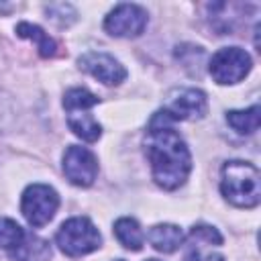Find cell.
<instances>
[{
	"label": "cell",
	"mask_w": 261,
	"mask_h": 261,
	"mask_svg": "<svg viewBox=\"0 0 261 261\" xmlns=\"http://www.w3.org/2000/svg\"><path fill=\"white\" fill-rule=\"evenodd\" d=\"M171 122L173 120H169L161 110L155 112L145 137V153L151 163L153 179L163 190L179 188L192 171L190 149Z\"/></svg>",
	"instance_id": "6da1fadb"
},
{
	"label": "cell",
	"mask_w": 261,
	"mask_h": 261,
	"mask_svg": "<svg viewBox=\"0 0 261 261\" xmlns=\"http://www.w3.org/2000/svg\"><path fill=\"white\" fill-rule=\"evenodd\" d=\"M222 196L237 208H255L261 200L259 169L249 161H228L222 165Z\"/></svg>",
	"instance_id": "7a4b0ae2"
},
{
	"label": "cell",
	"mask_w": 261,
	"mask_h": 261,
	"mask_svg": "<svg viewBox=\"0 0 261 261\" xmlns=\"http://www.w3.org/2000/svg\"><path fill=\"white\" fill-rule=\"evenodd\" d=\"M55 241H57L59 249L69 257L88 255L102 245V237H100L98 228L86 216H75V218L65 220L59 226Z\"/></svg>",
	"instance_id": "3957f363"
},
{
	"label": "cell",
	"mask_w": 261,
	"mask_h": 261,
	"mask_svg": "<svg viewBox=\"0 0 261 261\" xmlns=\"http://www.w3.org/2000/svg\"><path fill=\"white\" fill-rule=\"evenodd\" d=\"M59 208L57 192L47 184H33L22 192L20 210L31 226H45Z\"/></svg>",
	"instance_id": "277c9868"
},
{
	"label": "cell",
	"mask_w": 261,
	"mask_h": 261,
	"mask_svg": "<svg viewBox=\"0 0 261 261\" xmlns=\"http://www.w3.org/2000/svg\"><path fill=\"white\" fill-rule=\"evenodd\" d=\"M251 65H253L251 55L245 49L222 47L212 55L208 69L216 84L228 86V84H237L243 77H247V73L251 71Z\"/></svg>",
	"instance_id": "5b68a950"
},
{
	"label": "cell",
	"mask_w": 261,
	"mask_h": 261,
	"mask_svg": "<svg viewBox=\"0 0 261 261\" xmlns=\"http://www.w3.org/2000/svg\"><path fill=\"white\" fill-rule=\"evenodd\" d=\"M206 110H208V100L202 90L179 88L167 94L161 112L169 120H196L202 118Z\"/></svg>",
	"instance_id": "8992f818"
},
{
	"label": "cell",
	"mask_w": 261,
	"mask_h": 261,
	"mask_svg": "<svg viewBox=\"0 0 261 261\" xmlns=\"http://www.w3.org/2000/svg\"><path fill=\"white\" fill-rule=\"evenodd\" d=\"M147 27V10L139 4H118L114 6L106 20L104 29L112 37H139Z\"/></svg>",
	"instance_id": "52a82bcc"
},
{
	"label": "cell",
	"mask_w": 261,
	"mask_h": 261,
	"mask_svg": "<svg viewBox=\"0 0 261 261\" xmlns=\"http://www.w3.org/2000/svg\"><path fill=\"white\" fill-rule=\"evenodd\" d=\"M63 173L73 186L88 188L98 175V159L88 147L69 145L63 153Z\"/></svg>",
	"instance_id": "ba28073f"
},
{
	"label": "cell",
	"mask_w": 261,
	"mask_h": 261,
	"mask_svg": "<svg viewBox=\"0 0 261 261\" xmlns=\"http://www.w3.org/2000/svg\"><path fill=\"white\" fill-rule=\"evenodd\" d=\"M77 65H80V69H84L86 73H90L92 77H96L98 82H102L106 86H118L126 77V69L122 67V63L102 51L84 53L77 59Z\"/></svg>",
	"instance_id": "9c48e42d"
},
{
	"label": "cell",
	"mask_w": 261,
	"mask_h": 261,
	"mask_svg": "<svg viewBox=\"0 0 261 261\" xmlns=\"http://www.w3.org/2000/svg\"><path fill=\"white\" fill-rule=\"evenodd\" d=\"M12 261H49L51 259V247L45 239L33 234V232H24L22 241L8 251Z\"/></svg>",
	"instance_id": "30bf717a"
},
{
	"label": "cell",
	"mask_w": 261,
	"mask_h": 261,
	"mask_svg": "<svg viewBox=\"0 0 261 261\" xmlns=\"http://www.w3.org/2000/svg\"><path fill=\"white\" fill-rule=\"evenodd\" d=\"M90 108H67V126L77 135L82 141L94 143L102 135V126L98 120L88 112Z\"/></svg>",
	"instance_id": "8fae6325"
},
{
	"label": "cell",
	"mask_w": 261,
	"mask_h": 261,
	"mask_svg": "<svg viewBox=\"0 0 261 261\" xmlns=\"http://www.w3.org/2000/svg\"><path fill=\"white\" fill-rule=\"evenodd\" d=\"M149 243L159 253H173L184 243V232L175 224H155L149 230Z\"/></svg>",
	"instance_id": "7c38bea8"
},
{
	"label": "cell",
	"mask_w": 261,
	"mask_h": 261,
	"mask_svg": "<svg viewBox=\"0 0 261 261\" xmlns=\"http://www.w3.org/2000/svg\"><path fill=\"white\" fill-rule=\"evenodd\" d=\"M16 35L20 39H29L37 45L39 49V55L41 57H53L57 53V43L37 24H31V22H18L16 24Z\"/></svg>",
	"instance_id": "4fadbf2b"
},
{
	"label": "cell",
	"mask_w": 261,
	"mask_h": 261,
	"mask_svg": "<svg viewBox=\"0 0 261 261\" xmlns=\"http://www.w3.org/2000/svg\"><path fill=\"white\" fill-rule=\"evenodd\" d=\"M114 234H116L118 243H120L124 249H128V251H141L143 241H145L139 222H137L135 218H128V216L118 218V220L114 222Z\"/></svg>",
	"instance_id": "5bb4252c"
},
{
	"label": "cell",
	"mask_w": 261,
	"mask_h": 261,
	"mask_svg": "<svg viewBox=\"0 0 261 261\" xmlns=\"http://www.w3.org/2000/svg\"><path fill=\"white\" fill-rule=\"evenodd\" d=\"M259 106H251L247 110H230L226 112V122L239 133V135H253L259 128Z\"/></svg>",
	"instance_id": "9a60e30c"
},
{
	"label": "cell",
	"mask_w": 261,
	"mask_h": 261,
	"mask_svg": "<svg viewBox=\"0 0 261 261\" xmlns=\"http://www.w3.org/2000/svg\"><path fill=\"white\" fill-rule=\"evenodd\" d=\"M212 247H216V245L190 234V245H188V253H186L184 261H224V257L220 253H214Z\"/></svg>",
	"instance_id": "2e32d148"
},
{
	"label": "cell",
	"mask_w": 261,
	"mask_h": 261,
	"mask_svg": "<svg viewBox=\"0 0 261 261\" xmlns=\"http://www.w3.org/2000/svg\"><path fill=\"white\" fill-rule=\"evenodd\" d=\"M24 237V228L12 218H0V249L12 251Z\"/></svg>",
	"instance_id": "e0dca14e"
},
{
	"label": "cell",
	"mask_w": 261,
	"mask_h": 261,
	"mask_svg": "<svg viewBox=\"0 0 261 261\" xmlns=\"http://www.w3.org/2000/svg\"><path fill=\"white\" fill-rule=\"evenodd\" d=\"M98 102L100 98L86 88H71L63 96V108H94Z\"/></svg>",
	"instance_id": "ac0fdd59"
},
{
	"label": "cell",
	"mask_w": 261,
	"mask_h": 261,
	"mask_svg": "<svg viewBox=\"0 0 261 261\" xmlns=\"http://www.w3.org/2000/svg\"><path fill=\"white\" fill-rule=\"evenodd\" d=\"M147 261H157V259H147Z\"/></svg>",
	"instance_id": "d6986e66"
},
{
	"label": "cell",
	"mask_w": 261,
	"mask_h": 261,
	"mask_svg": "<svg viewBox=\"0 0 261 261\" xmlns=\"http://www.w3.org/2000/svg\"><path fill=\"white\" fill-rule=\"evenodd\" d=\"M116 261H124V259H116Z\"/></svg>",
	"instance_id": "ffe728a7"
}]
</instances>
